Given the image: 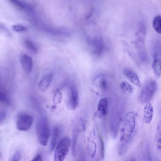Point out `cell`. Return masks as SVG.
Returning a JSON list of instances; mask_svg holds the SVG:
<instances>
[{
  "label": "cell",
  "instance_id": "cell-29",
  "mask_svg": "<svg viewBox=\"0 0 161 161\" xmlns=\"http://www.w3.org/2000/svg\"><path fill=\"white\" fill-rule=\"evenodd\" d=\"M20 157V152L17 151L14 154L10 161H19Z\"/></svg>",
  "mask_w": 161,
  "mask_h": 161
},
{
  "label": "cell",
  "instance_id": "cell-30",
  "mask_svg": "<svg viewBox=\"0 0 161 161\" xmlns=\"http://www.w3.org/2000/svg\"><path fill=\"white\" fill-rule=\"evenodd\" d=\"M31 161H43L41 155L40 154L37 155Z\"/></svg>",
  "mask_w": 161,
  "mask_h": 161
},
{
  "label": "cell",
  "instance_id": "cell-35",
  "mask_svg": "<svg viewBox=\"0 0 161 161\" xmlns=\"http://www.w3.org/2000/svg\"><path fill=\"white\" fill-rule=\"evenodd\" d=\"M96 161H99L98 160H97Z\"/></svg>",
  "mask_w": 161,
  "mask_h": 161
},
{
  "label": "cell",
  "instance_id": "cell-21",
  "mask_svg": "<svg viewBox=\"0 0 161 161\" xmlns=\"http://www.w3.org/2000/svg\"><path fill=\"white\" fill-rule=\"evenodd\" d=\"M152 25L155 31L158 33L161 34V16H156L153 19Z\"/></svg>",
  "mask_w": 161,
  "mask_h": 161
},
{
  "label": "cell",
  "instance_id": "cell-15",
  "mask_svg": "<svg viewBox=\"0 0 161 161\" xmlns=\"http://www.w3.org/2000/svg\"><path fill=\"white\" fill-rule=\"evenodd\" d=\"M124 74L126 77L134 85L138 87H140L141 83L139 78L136 74L133 71L128 69H125Z\"/></svg>",
  "mask_w": 161,
  "mask_h": 161
},
{
  "label": "cell",
  "instance_id": "cell-22",
  "mask_svg": "<svg viewBox=\"0 0 161 161\" xmlns=\"http://www.w3.org/2000/svg\"><path fill=\"white\" fill-rule=\"evenodd\" d=\"M87 148L89 154L92 158L95 156L96 151V145L93 141L88 139Z\"/></svg>",
  "mask_w": 161,
  "mask_h": 161
},
{
  "label": "cell",
  "instance_id": "cell-11",
  "mask_svg": "<svg viewBox=\"0 0 161 161\" xmlns=\"http://www.w3.org/2000/svg\"><path fill=\"white\" fill-rule=\"evenodd\" d=\"M108 108V101L106 97H104L99 101L96 113V115L99 118L105 116L107 114Z\"/></svg>",
  "mask_w": 161,
  "mask_h": 161
},
{
  "label": "cell",
  "instance_id": "cell-20",
  "mask_svg": "<svg viewBox=\"0 0 161 161\" xmlns=\"http://www.w3.org/2000/svg\"><path fill=\"white\" fill-rule=\"evenodd\" d=\"M24 44L26 48L32 53H37L38 49L35 44L31 40L26 39L24 42Z\"/></svg>",
  "mask_w": 161,
  "mask_h": 161
},
{
  "label": "cell",
  "instance_id": "cell-5",
  "mask_svg": "<svg viewBox=\"0 0 161 161\" xmlns=\"http://www.w3.org/2000/svg\"><path fill=\"white\" fill-rule=\"evenodd\" d=\"M157 88L156 81L150 80L147 82L142 90L139 100L142 103H147L152 99Z\"/></svg>",
  "mask_w": 161,
  "mask_h": 161
},
{
  "label": "cell",
  "instance_id": "cell-32",
  "mask_svg": "<svg viewBox=\"0 0 161 161\" xmlns=\"http://www.w3.org/2000/svg\"><path fill=\"white\" fill-rule=\"evenodd\" d=\"M0 117V122H2L4 120L6 117V114L4 111H3L2 112H1Z\"/></svg>",
  "mask_w": 161,
  "mask_h": 161
},
{
  "label": "cell",
  "instance_id": "cell-3",
  "mask_svg": "<svg viewBox=\"0 0 161 161\" xmlns=\"http://www.w3.org/2000/svg\"><path fill=\"white\" fill-rule=\"evenodd\" d=\"M70 141L68 136L63 137L56 146L54 152V161H64L69 152Z\"/></svg>",
  "mask_w": 161,
  "mask_h": 161
},
{
  "label": "cell",
  "instance_id": "cell-26",
  "mask_svg": "<svg viewBox=\"0 0 161 161\" xmlns=\"http://www.w3.org/2000/svg\"><path fill=\"white\" fill-rule=\"evenodd\" d=\"M62 95L58 90L56 91L53 97V102L55 105L59 104L62 101Z\"/></svg>",
  "mask_w": 161,
  "mask_h": 161
},
{
  "label": "cell",
  "instance_id": "cell-4",
  "mask_svg": "<svg viewBox=\"0 0 161 161\" xmlns=\"http://www.w3.org/2000/svg\"><path fill=\"white\" fill-rule=\"evenodd\" d=\"M124 109L122 105L115 108L112 116L110 129L111 135L114 138L116 137L121 125Z\"/></svg>",
  "mask_w": 161,
  "mask_h": 161
},
{
  "label": "cell",
  "instance_id": "cell-33",
  "mask_svg": "<svg viewBox=\"0 0 161 161\" xmlns=\"http://www.w3.org/2000/svg\"><path fill=\"white\" fill-rule=\"evenodd\" d=\"M1 28H2L3 30V31L4 32H5L6 33V34H7L8 35H10V34L9 31H8V30H7V29L5 27V26H4L3 25L2 26L1 25Z\"/></svg>",
  "mask_w": 161,
  "mask_h": 161
},
{
  "label": "cell",
  "instance_id": "cell-14",
  "mask_svg": "<svg viewBox=\"0 0 161 161\" xmlns=\"http://www.w3.org/2000/svg\"><path fill=\"white\" fill-rule=\"evenodd\" d=\"M53 74L48 73L45 75L38 84L39 89L42 92H45L47 89L52 80Z\"/></svg>",
  "mask_w": 161,
  "mask_h": 161
},
{
  "label": "cell",
  "instance_id": "cell-34",
  "mask_svg": "<svg viewBox=\"0 0 161 161\" xmlns=\"http://www.w3.org/2000/svg\"><path fill=\"white\" fill-rule=\"evenodd\" d=\"M130 161H136V160L134 158H132Z\"/></svg>",
  "mask_w": 161,
  "mask_h": 161
},
{
  "label": "cell",
  "instance_id": "cell-2",
  "mask_svg": "<svg viewBox=\"0 0 161 161\" xmlns=\"http://www.w3.org/2000/svg\"><path fill=\"white\" fill-rule=\"evenodd\" d=\"M36 132L40 143L46 146L50 135L49 125L46 117L43 116L38 119L36 124Z\"/></svg>",
  "mask_w": 161,
  "mask_h": 161
},
{
  "label": "cell",
  "instance_id": "cell-13",
  "mask_svg": "<svg viewBox=\"0 0 161 161\" xmlns=\"http://www.w3.org/2000/svg\"><path fill=\"white\" fill-rule=\"evenodd\" d=\"M153 108L152 104L150 103H147L143 110V122L146 124H149L153 119Z\"/></svg>",
  "mask_w": 161,
  "mask_h": 161
},
{
  "label": "cell",
  "instance_id": "cell-31",
  "mask_svg": "<svg viewBox=\"0 0 161 161\" xmlns=\"http://www.w3.org/2000/svg\"><path fill=\"white\" fill-rule=\"evenodd\" d=\"M76 161H86V158L83 152L81 153L79 158Z\"/></svg>",
  "mask_w": 161,
  "mask_h": 161
},
{
  "label": "cell",
  "instance_id": "cell-28",
  "mask_svg": "<svg viewBox=\"0 0 161 161\" xmlns=\"http://www.w3.org/2000/svg\"><path fill=\"white\" fill-rule=\"evenodd\" d=\"M0 100L1 102L6 104L10 103V100L6 94L4 92H0Z\"/></svg>",
  "mask_w": 161,
  "mask_h": 161
},
{
  "label": "cell",
  "instance_id": "cell-10",
  "mask_svg": "<svg viewBox=\"0 0 161 161\" xmlns=\"http://www.w3.org/2000/svg\"><path fill=\"white\" fill-rule=\"evenodd\" d=\"M153 54V60L152 68L156 77L159 78L161 75V54Z\"/></svg>",
  "mask_w": 161,
  "mask_h": 161
},
{
  "label": "cell",
  "instance_id": "cell-24",
  "mask_svg": "<svg viewBox=\"0 0 161 161\" xmlns=\"http://www.w3.org/2000/svg\"><path fill=\"white\" fill-rule=\"evenodd\" d=\"M78 133L76 130H75L73 132L72 139V154L74 157L76 156V145L77 138Z\"/></svg>",
  "mask_w": 161,
  "mask_h": 161
},
{
  "label": "cell",
  "instance_id": "cell-16",
  "mask_svg": "<svg viewBox=\"0 0 161 161\" xmlns=\"http://www.w3.org/2000/svg\"><path fill=\"white\" fill-rule=\"evenodd\" d=\"M60 134L59 129L57 126L54 127L53 130L49 146V151L52 152L57 142Z\"/></svg>",
  "mask_w": 161,
  "mask_h": 161
},
{
  "label": "cell",
  "instance_id": "cell-23",
  "mask_svg": "<svg viewBox=\"0 0 161 161\" xmlns=\"http://www.w3.org/2000/svg\"><path fill=\"white\" fill-rule=\"evenodd\" d=\"M120 87L122 91L124 93H131L133 90L132 86L126 81H123L121 83Z\"/></svg>",
  "mask_w": 161,
  "mask_h": 161
},
{
  "label": "cell",
  "instance_id": "cell-7",
  "mask_svg": "<svg viewBox=\"0 0 161 161\" xmlns=\"http://www.w3.org/2000/svg\"><path fill=\"white\" fill-rule=\"evenodd\" d=\"M68 104L69 108L72 110L75 109L79 104V92L77 87L71 86L69 88Z\"/></svg>",
  "mask_w": 161,
  "mask_h": 161
},
{
  "label": "cell",
  "instance_id": "cell-12",
  "mask_svg": "<svg viewBox=\"0 0 161 161\" xmlns=\"http://www.w3.org/2000/svg\"><path fill=\"white\" fill-rule=\"evenodd\" d=\"M93 84L98 89L104 91L106 89L107 83L105 77L101 73L97 74L93 78Z\"/></svg>",
  "mask_w": 161,
  "mask_h": 161
},
{
  "label": "cell",
  "instance_id": "cell-9",
  "mask_svg": "<svg viewBox=\"0 0 161 161\" xmlns=\"http://www.w3.org/2000/svg\"><path fill=\"white\" fill-rule=\"evenodd\" d=\"M19 61L24 71L27 74L30 73L32 69L33 62L32 58L25 53H22L19 57Z\"/></svg>",
  "mask_w": 161,
  "mask_h": 161
},
{
  "label": "cell",
  "instance_id": "cell-17",
  "mask_svg": "<svg viewBox=\"0 0 161 161\" xmlns=\"http://www.w3.org/2000/svg\"><path fill=\"white\" fill-rule=\"evenodd\" d=\"M11 3L17 8L22 10L31 12L33 10L32 6L25 1L18 0H11Z\"/></svg>",
  "mask_w": 161,
  "mask_h": 161
},
{
  "label": "cell",
  "instance_id": "cell-18",
  "mask_svg": "<svg viewBox=\"0 0 161 161\" xmlns=\"http://www.w3.org/2000/svg\"><path fill=\"white\" fill-rule=\"evenodd\" d=\"M156 146L158 150H161V120L158 122L156 129L155 136Z\"/></svg>",
  "mask_w": 161,
  "mask_h": 161
},
{
  "label": "cell",
  "instance_id": "cell-25",
  "mask_svg": "<svg viewBox=\"0 0 161 161\" xmlns=\"http://www.w3.org/2000/svg\"><path fill=\"white\" fill-rule=\"evenodd\" d=\"M11 28L13 31L16 32H22L27 30L26 27L20 24L13 25L12 26Z\"/></svg>",
  "mask_w": 161,
  "mask_h": 161
},
{
  "label": "cell",
  "instance_id": "cell-8",
  "mask_svg": "<svg viewBox=\"0 0 161 161\" xmlns=\"http://www.w3.org/2000/svg\"><path fill=\"white\" fill-rule=\"evenodd\" d=\"M92 52L97 57L102 53L104 49V43L102 38L100 36L94 37L91 41Z\"/></svg>",
  "mask_w": 161,
  "mask_h": 161
},
{
  "label": "cell",
  "instance_id": "cell-6",
  "mask_svg": "<svg viewBox=\"0 0 161 161\" xmlns=\"http://www.w3.org/2000/svg\"><path fill=\"white\" fill-rule=\"evenodd\" d=\"M32 116L26 113H21L17 116L16 125L17 129L20 131H26L31 127L33 122Z\"/></svg>",
  "mask_w": 161,
  "mask_h": 161
},
{
  "label": "cell",
  "instance_id": "cell-27",
  "mask_svg": "<svg viewBox=\"0 0 161 161\" xmlns=\"http://www.w3.org/2000/svg\"><path fill=\"white\" fill-rule=\"evenodd\" d=\"M100 153L101 158L103 159L104 156V145L103 140L101 136H99Z\"/></svg>",
  "mask_w": 161,
  "mask_h": 161
},
{
  "label": "cell",
  "instance_id": "cell-1",
  "mask_svg": "<svg viewBox=\"0 0 161 161\" xmlns=\"http://www.w3.org/2000/svg\"><path fill=\"white\" fill-rule=\"evenodd\" d=\"M137 114L135 112L130 111L126 113L123 118L118 147L120 155H123L127 151L132 141Z\"/></svg>",
  "mask_w": 161,
  "mask_h": 161
},
{
  "label": "cell",
  "instance_id": "cell-19",
  "mask_svg": "<svg viewBox=\"0 0 161 161\" xmlns=\"http://www.w3.org/2000/svg\"><path fill=\"white\" fill-rule=\"evenodd\" d=\"M141 161H152V158L150 147L147 144L142 151Z\"/></svg>",
  "mask_w": 161,
  "mask_h": 161
}]
</instances>
